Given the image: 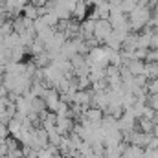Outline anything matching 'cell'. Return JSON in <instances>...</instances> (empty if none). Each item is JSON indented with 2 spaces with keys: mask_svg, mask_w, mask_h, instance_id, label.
I'll list each match as a JSON object with an SVG mask.
<instances>
[{
  "mask_svg": "<svg viewBox=\"0 0 158 158\" xmlns=\"http://www.w3.org/2000/svg\"><path fill=\"white\" fill-rule=\"evenodd\" d=\"M149 19H151L149 9H147L143 4H138V6L131 11V28H132V30H142V28L147 24Z\"/></svg>",
  "mask_w": 158,
  "mask_h": 158,
  "instance_id": "cell-1",
  "label": "cell"
}]
</instances>
